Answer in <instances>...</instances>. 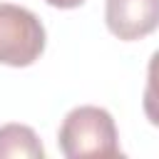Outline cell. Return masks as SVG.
Instances as JSON below:
<instances>
[{
	"label": "cell",
	"mask_w": 159,
	"mask_h": 159,
	"mask_svg": "<svg viewBox=\"0 0 159 159\" xmlns=\"http://www.w3.org/2000/svg\"><path fill=\"white\" fill-rule=\"evenodd\" d=\"M45 27L32 10L0 2V65L30 67L45 52Z\"/></svg>",
	"instance_id": "obj_2"
},
{
	"label": "cell",
	"mask_w": 159,
	"mask_h": 159,
	"mask_svg": "<svg viewBox=\"0 0 159 159\" xmlns=\"http://www.w3.org/2000/svg\"><path fill=\"white\" fill-rule=\"evenodd\" d=\"M142 109L147 119L154 127H159V50L152 55L149 67H147V87L142 97Z\"/></svg>",
	"instance_id": "obj_5"
},
{
	"label": "cell",
	"mask_w": 159,
	"mask_h": 159,
	"mask_svg": "<svg viewBox=\"0 0 159 159\" xmlns=\"http://www.w3.org/2000/svg\"><path fill=\"white\" fill-rule=\"evenodd\" d=\"M104 22L124 42L142 40L159 27V0H107Z\"/></svg>",
	"instance_id": "obj_3"
},
{
	"label": "cell",
	"mask_w": 159,
	"mask_h": 159,
	"mask_svg": "<svg viewBox=\"0 0 159 159\" xmlns=\"http://www.w3.org/2000/svg\"><path fill=\"white\" fill-rule=\"evenodd\" d=\"M57 144L67 159L122 157L119 134L112 114L94 104H82L67 112L57 134Z\"/></svg>",
	"instance_id": "obj_1"
},
{
	"label": "cell",
	"mask_w": 159,
	"mask_h": 159,
	"mask_svg": "<svg viewBox=\"0 0 159 159\" xmlns=\"http://www.w3.org/2000/svg\"><path fill=\"white\" fill-rule=\"evenodd\" d=\"M45 2L52 7H60V10H72V7H80L84 0H45Z\"/></svg>",
	"instance_id": "obj_6"
},
{
	"label": "cell",
	"mask_w": 159,
	"mask_h": 159,
	"mask_svg": "<svg viewBox=\"0 0 159 159\" xmlns=\"http://www.w3.org/2000/svg\"><path fill=\"white\" fill-rule=\"evenodd\" d=\"M45 149L40 137L27 124H2L0 127V159H42Z\"/></svg>",
	"instance_id": "obj_4"
}]
</instances>
